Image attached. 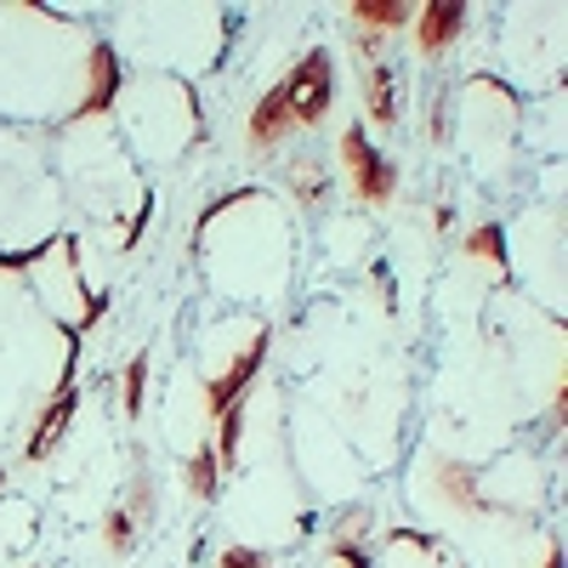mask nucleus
I'll use <instances>...</instances> for the list:
<instances>
[{
  "label": "nucleus",
  "mask_w": 568,
  "mask_h": 568,
  "mask_svg": "<svg viewBox=\"0 0 568 568\" xmlns=\"http://www.w3.org/2000/svg\"><path fill=\"white\" fill-rule=\"evenodd\" d=\"M131 535H136L131 511H109V517H103V540H109V551H114V557H125V551H131Z\"/></svg>",
  "instance_id": "obj_14"
},
{
  "label": "nucleus",
  "mask_w": 568,
  "mask_h": 568,
  "mask_svg": "<svg viewBox=\"0 0 568 568\" xmlns=\"http://www.w3.org/2000/svg\"><path fill=\"white\" fill-rule=\"evenodd\" d=\"M262 353H267V329H256V336L245 342V353L233 358V364H227V369L216 375V382L205 387V415H211V420H222V415H227L233 404L245 398V387H251V375L262 369Z\"/></svg>",
  "instance_id": "obj_3"
},
{
  "label": "nucleus",
  "mask_w": 568,
  "mask_h": 568,
  "mask_svg": "<svg viewBox=\"0 0 568 568\" xmlns=\"http://www.w3.org/2000/svg\"><path fill=\"white\" fill-rule=\"evenodd\" d=\"M69 415H74V369H63L58 404H52V409H40V420H34V438H29V460H45V455L58 449V438H63Z\"/></svg>",
  "instance_id": "obj_8"
},
{
  "label": "nucleus",
  "mask_w": 568,
  "mask_h": 568,
  "mask_svg": "<svg viewBox=\"0 0 568 568\" xmlns=\"http://www.w3.org/2000/svg\"><path fill=\"white\" fill-rule=\"evenodd\" d=\"M329 91H336V69H329V58H324V52H302L296 69H291V80H284V103H291V120H296L302 131L324 125Z\"/></svg>",
  "instance_id": "obj_1"
},
{
  "label": "nucleus",
  "mask_w": 568,
  "mask_h": 568,
  "mask_svg": "<svg viewBox=\"0 0 568 568\" xmlns=\"http://www.w3.org/2000/svg\"><path fill=\"white\" fill-rule=\"evenodd\" d=\"M222 568H262V557L245 551V546H227V551H222Z\"/></svg>",
  "instance_id": "obj_18"
},
{
  "label": "nucleus",
  "mask_w": 568,
  "mask_h": 568,
  "mask_svg": "<svg viewBox=\"0 0 568 568\" xmlns=\"http://www.w3.org/2000/svg\"><path fill=\"white\" fill-rule=\"evenodd\" d=\"M438 489H444V500H455L460 511H478V506H484L478 489H471V471H466V466H449V460H444V466H438Z\"/></svg>",
  "instance_id": "obj_12"
},
{
  "label": "nucleus",
  "mask_w": 568,
  "mask_h": 568,
  "mask_svg": "<svg viewBox=\"0 0 568 568\" xmlns=\"http://www.w3.org/2000/svg\"><path fill=\"white\" fill-rule=\"evenodd\" d=\"M460 29H466V7H460V0H433V7H420L415 12V45H420V58L426 63L449 58V45L460 40Z\"/></svg>",
  "instance_id": "obj_4"
},
{
  "label": "nucleus",
  "mask_w": 568,
  "mask_h": 568,
  "mask_svg": "<svg viewBox=\"0 0 568 568\" xmlns=\"http://www.w3.org/2000/svg\"><path fill=\"white\" fill-rule=\"evenodd\" d=\"M342 165H347V187H353V200H358V205H387V200H393L398 171L369 149L364 125L342 131Z\"/></svg>",
  "instance_id": "obj_2"
},
{
  "label": "nucleus",
  "mask_w": 568,
  "mask_h": 568,
  "mask_svg": "<svg viewBox=\"0 0 568 568\" xmlns=\"http://www.w3.org/2000/svg\"><path fill=\"white\" fill-rule=\"evenodd\" d=\"M216 478H222V460H216V444L211 449H200L194 460H187V495H200V500H211L216 495Z\"/></svg>",
  "instance_id": "obj_11"
},
{
  "label": "nucleus",
  "mask_w": 568,
  "mask_h": 568,
  "mask_svg": "<svg viewBox=\"0 0 568 568\" xmlns=\"http://www.w3.org/2000/svg\"><path fill=\"white\" fill-rule=\"evenodd\" d=\"M358 535H369V511H358V506H353V511L342 517V524H336V540H347V546H353Z\"/></svg>",
  "instance_id": "obj_17"
},
{
  "label": "nucleus",
  "mask_w": 568,
  "mask_h": 568,
  "mask_svg": "<svg viewBox=\"0 0 568 568\" xmlns=\"http://www.w3.org/2000/svg\"><path fill=\"white\" fill-rule=\"evenodd\" d=\"M291 182H296L302 205H318V200H324V165H318V160H307V154H302V160L291 165Z\"/></svg>",
  "instance_id": "obj_13"
},
{
  "label": "nucleus",
  "mask_w": 568,
  "mask_h": 568,
  "mask_svg": "<svg viewBox=\"0 0 568 568\" xmlns=\"http://www.w3.org/2000/svg\"><path fill=\"white\" fill-rule=\"evenodd\" d=\"M291 131H296V120H291V103H284V85L262 91L256 109H251V120H245V142H251L256 154H267V149H278Z\"/></svg>",
  "instance_id": "obj_5"
},
{
  "label": "nucleus",
  "mask_w": 568,
  "mask_h": 568,
  "mask_svg": "<svg viewBox=\"0 0 568 568\" xmlns=\"http://www.w3.org/2000/svg\"><path fill=\"white\" fill-rule=\"evenodd\" d=\"M466 262H478V267H489L495 278H506V233H500L495 222L471 227V233H466Z\"/></svg>",
  "instance_id": "obj_9"
},
{
  "label": "nucleus",
  "mask_w": 568,
  "mask_h": 568,
  "mask_svg": "<svg viewBox=\"0 0 568 568\" xmlns=\"http://www.w3.org/2000/svg\"><path fill=\"white\" fill-rule=\"evenodd\" d=\"M142 382H149V358L136 353V358L125 364V409H131V415L142 409Z\"/></svg>",
  "instance_id": "obj_15"
},
{
  "label": "nucleus",
  "mask_w": 568,
  "mask_h": 568,
  "mask_svg": "<svg viewBox=\"0 0 568 568\" xmlns=\"http://www.w3.org/2000/svg\"><path fill=\"white\" fill-rule=\"evenodd\" d=\"M324 568H369V557H364L358 546L336 540V546H329V557H324Z\"/></svg>",
  "instance_id": "obj_16"
},
{
  "label": "nucleus",
  "mask_w": 568,
  "mask_h": 568,
  "mask_svg": "<svg viewBox=\"0 0 568 568\" xmlns=\"http://www.w3.org/2000/svg\"><path fill=\"white\" fill-rule=\"evenodd\" d=\"M91 74H85V98H80V120H98V114H109V103H114V91H120V63H114V52L109 45H91V63H85Z\"/></svg>",
  "instance_id": "obj_7"
},
{
  "label": "nucleus",
  "mask_w": 568,
  "mask_h": 568,
  "mask_svg": "<svg viewBox=\"0 0 568 568\" xmlns=\"http://www.w3.org/2000/svg\"><path fill=\"white\" fill-rule=\"evenodd\" d=\"M364 85H369V125H393V120H398L393 69H387V63H369V69H364Z\"/></svg>",
  "instance_id": "obj_10"
},
{
  "label": "nucleus",
  "mask_w": 568,
  "mask_h": 568,
  "mask_svg": "<svg viewBox=\"0 0 568 568\" xmlns=\"http://www.w3.org/2000/svg\"><path fill=\"white\" fill-rule=\"evenodd\" d=\"M347 18L358 23V52H375L387 34H398L404 23H415V12L404 7V0H358Z\"/></svg>",
  "instance_id": "obj_6"
}]
</instances>
